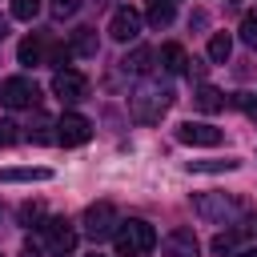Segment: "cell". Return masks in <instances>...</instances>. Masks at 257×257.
Returning <instances> with one entry per match:
<instances>
[{
    "label": "cell",
    "mask_w": 257,
    "mask_h": 257,
    "mask_svg": "<svg viewBox=\"0 0 257 257\" xmlns=\"http://www.w3.org/2000/svg\"><path fill=\"white\" fill-rule=\"evenodd\" d=\"M177 141L181 145H193V149H217L225 141V133L209 120H181L177 124Z\"/></svg>",
    "instance_id": "obj_7"
},
{
    "label": "cell",
    "mask_w": 257,
    "mask_h": 257,
    "mask_svg": "<svg viewBox=\"0 0 257 257\" xmlns=\"http://www.w3.org/2000/svg\"><path fill=\"white\" fill-rule=\"evenodd\" d=\"M173 16H177V12H173V0H157V4L149 8V24H153V28H169Z\"/></svg>",
    "instance_id": "obj_19"
},
{
    "label": "cell",
    "mask_w": 257,
    "mask_h": 257,
    "mask_svg": "<svg viewBox=\"0 0 257 257\" xmlns=\"http://www.w3.org/2000/svg\"><path fill=\"white\" fill-rule=\"evenodd\" d=\"M241 161H189V173H233Z\"/></svg>",
    "instance_id": "obj_22"
},
{
    "label": "cell",
    "mask_w": 257,
    "mask_h": 257,
    "mask_svg": "<svg viewBox=\"0 0 257 257\" xmlns=\"http://www.w3.org/2000/svg\"><path fill=\"white\" fill-rule=\"evenodd\" d=\"M253 96H257V92H253Z\"/></svg>",
    "instance_id": "obj_36"
},
{
    "label": "cell",
    "mask_w": 257,
    "mask_h": 257,
    "mask_svg": "<svg viewBox=\"0 0 257 257\" xmlns=\"http://www.w3.org/2000/svg\"><path fill=\"white\" fill-rule=\"evenodd\" d=\"M209 249H213V257H233V249H237V233H217V237L209 241Z\"/></svg>",
    "instance_id": "obj_23"
},
{
    "label": "cell",
    "mask_w": 257,
    "mask_h": 257,
    "mask_svg": "<svg viewBox=\"0 0 257 257\" xmlns=\"http://www.w3.org/2000/svg\"><path fill=\"white\" fill-rule=\"evenodd\" d=\"M40 229V245L52 253V257H68L72 249H76V229H72V221H64V217H48L44 225H36Z\"/></svg>",
    "instance_id": "obj_4"
},
{
    "label": "cell",
    "mask_w": 257,
    "mask_h": 257,
    "mask_svg": "<svg viewBox=\"0 0 257 257\" xmlns=\"http://www.w3.org/2000/svg\"><path fill=\"white\" fill-rule=\"evenodd\" d=\"M52 92H56L64 104H76V100H84L88 80H84V72H76V68H56V76H52Z\"/></svg>",
    "instance_id": "obj_9"
},
{
    "label": "cell",
    "mask_w": 257,
    "mask_h": 257,
    "mask_svg": "<svg viewBox=\"0 0 257 257\" xmlns=\"http://www.w3.org/2000/svg\"><path fill=\"white\" fill-rule=\"evenodd\" d=\"M16 217H20V225H40V217H44V205H40V201H24V205L16 209Z\"/></svg>",
    "instance_id": "obj_24"
},
{
    "label": "cell",
    "mask_w": 257,
    "mask_h": 257,
    "mask_svg": "<svg viewBox=\"0 0 257 257\" xmlns=\"http://www.w3.org/2000/svg\"><path fill=\"white\" fill-rule=\"evenodd\" d=\"M44 52H48V40H44V36H28V40H20V48H16L20 64H28V68L44 64Z\"/></svg>",
    "instance_id": "obj_13"
},
{
    "label": "cell",
    "mask_w": 257,
    "mask_h": 257,
    "mask_svg": "<svg viewBox=\"0 0 257 257\" xmlns=\"http://www.w3.org/2000/svg\"><path fill=\"white\" fill-rule=\"evenodd\" d=\"M112 245H116V257H149L157 249V229L149 221H120L116 233H112Z\"/></svg>",
    "instance_id": "obj_2"
},
{
    "label": "cell",
    "mask_w": 257,
    "mask_h": 257,
    "mask_svg": "<svg viewBox=\"0 0 257 257\" xmlns=\"http://www.w3.org/2000/svg\"><path fill=\"white\" fill-rule=\"evenodd\" d=\"M161 257H201V241L193 229H173L161 245Z\"/></svg>",
    "instance_id": "obj_11"
},
{
    "label": "cell",
    "mask_w": 257,
    "mask_h": 257,
    "mask_svg": "<svg viewBox=\"0 0 257 257\" xmlns=\"http://www.w3.org/2000/svg\"><path fill=\"white\" fill-rule=\"evenodd\" d=\"M80 4H84V0H48V12H52L56 20H68V16L80 12Z\"/></svg>",
    "instance_id": "obj_25"
},
{
    "label": "cell",
    "mask_w": 257,
    "mask_h": 257,
    "mask_svg": "<svg viewBox=\"0 0 257 257\" xmlns=\"http://www.w3.org/2000/svg\"><path fill=\"white\" fill-rule=\"evenodd\" d=\"M153 60H157V52H153V48H145V44H137L133 52H124V60H120V72L145 76V72L153 68Z\"/></svg>",
    "instance_id": "obj_12"
},
{
    "label": "cell",
    "mask_w": 257,
    "mask_h": 257,
    "mask_svg": "<svg viewBox=\"0 0 257 257\" xmlns=\"http://www.w3.org/2000/svg\"><path fill=\"white\" fill-rule=\"evenodd\" d=\"M0 181H52V169H0Z\"/></svg>",
    "instance_id": "obj_18"
},
{
    "label": "cell",
    "mask_w": 257,
    "mask_h": 257,
    "mask_svg": "<svg viewBox=\"0 0 257 257\" xmlns=\"http://www.w3.org/2000/svg\"><path fill=\"white\" fill-rule=\"evenodd\" d=\"M88 141H92V120H84L80 112H64L56 120V145L76 149V145H88Z\"/></svg>",
    "instance_id": "obj_8"
},
{
    "label": "cell",
    "mask_w": 257,
    "mask_h": 257,
    "mask_svg": "<svg viewBox=\"0 0 257 257\" xmlns=\"http://www.w3.org/2000/svg\"><path fill=\"white\" fill-rule=\"evenodd\" d=\"M241 257H257V249H245V253H241Z\"/></svg>",
    "instance_id": "obj_31"
},
{
    "label": "cell",
    "mask_w": 257,
    "mask_h": 257,
    "mask_svg": "<svg viewBox=\"0 0 257 257\" xmlns=\"http://www.w3.org/2000/svg\"><path fill=\"white\" fill-rule=\"evenodd\" d=\"M16 141H20V124L16 120H0V149H8Z\"/></svg>",
    "instance_id": "obj_28"
},
{
    "label": "cell",
    "mask_w": 257,
    "mask_h": 257,
    "mask_svg": "<svg viewBox=\"0 0 257 257\" xmlns=\"http://www.w3.org/2000/svg\"><path fill=\"white\" fill-rule=\"evenodd\" d=\"M12 16L16 20H36L40 16V0H12Z\"/></svg>",
    "instance_id": "obj_26"
},
{
    "label": "cell",
    "mask_w": 257,
    "mask_h": 257,
    "mask_svg": "<svg viewBox=\"0 0 257 257\" xmlns=\"http://www.w3.org/2000/svg\"><path fill=\"white\" fill-rule=\"evenodd\" d=\"M241 40H245L249 48H257V12H249V16L241 20Z\"/></svg>",
    "instance_id": "obj_27"
},
{
    "label": "cell",
    "mask_w": 257,
    "mask_h": 257,
    "mask_svg": "<svg viewBox=\"0 0 257 257\" xmlns=\"http://www.w3.org/2000/svg\"><path fill=\"white\" fill-rule=\"evenodd\" d=\"M185 64H189V56L181 44H161V68L165 72H185Z\"/></svg>",
    "instance_id": "obj_16"
},
{
    "label": "cell",
    "mask_w": 257,
    "mask_h": 257,
    "mask_svg": "<svg viewBox=\"0 0 257 257\" xmlns=\"http://www.w3.org/2000/svg\"><path fill=\"white\" fill-rule=\"evenodd\" d=\"M225 104H237V108H249V112H253V108H257V104H253V96H249V92H233V96H225Z\"/></svg>",
    "instance_id": "obj_29"
},
{
    "label": "cell",
    "mask_w": 257,
    "mask_h": 257,
    "mask_svg": "<svg viewBox=\"0 0 257 257\" xmlns=\"http://www.w3.org/2000/svg\"><path fill=\"white\" fill-rule=\"evenodd\" d=\"M173 100H177L173 84L157 76V80H145L137 92H128V112H133V120H141V124H157V120L173 108Z\"/></svg>",
    "instance_id": "obj_1"
},
{
    "label": "cell",
    "mask_w": 257,
    "mask_h": 257,
    "mask_svg": "<svg viewBox=\"0 0 257 257\" xmlns=\"http://www.w3.org/2000/svg\"><path fill=\"white\" fill-rule=\"evenodd\" d=\"M92 257H100V253H92Z\"/></svg>",
    "instance_id": "obj_34"
},
{
    "label": "cell",
    "mask_w": 257,
    "mask_h": 257,
    "mask_svg": "<svg viewBox=\"0 0 257 257\" xmlns=\"http://www.w3.org/2000/svg\"><path fill=\"white\" fill-rule=\"evenodd\" d=\"M4 36H8V20L0 16V44H4Z\"/></svg>",
    "instance_id": "obj_30"
},
{
    "label": "cell",
    "mask_w": 257,
    "mask_h": 257,
    "mask_svg": "<svg viewBox=\"0 0 257 257\" xmlns=\"http://www.w3.org/2000/svg\"><path fill=\"white\" fill-rule=\"evenodd\" d=\"M68 48H72V56H96V48H100V40H96V28H76Z\"/></svg>",
    "instance_id": "obj_15"
},
{
    "label": "cell",
    "mask_w": 257,
    "mask_h": 257,
    "mask_svg": "<svg viewBox=\"0 0 257 257\" xmlns=\"http://www.w3.org/2000/svg\"><path fill=\"white\" fill-rule=\"evenodd\" d=\"M0 221H4V205H0Z\"/></svg>",
    "instance_id": "obj_32"
},
{
    "label": "cell",
    "mask_w": 257,
    "mask_h": 257,
    "mask_svg": "<svg viewBox=\"0 0 257 257\" xmlns=\"http://www.w3.org/2000/svg\"><path fill=\"white\" fill-rule=\"evenodd\" d=\"M72 60V48L68 44H60V40H48V52H44V64L48 68H64Z\"/></svg>",
    "instance_id": "obj_20"
},
{
    "label": "cell",
    "mask_w": 257,
    "mask_h": 257,
    "mask_svg": "<svg viewBox=\"0 0 257 257\" xmlns=\"http://www.w3.org/2000/svg\"><path fill=\"white\" fill-rule=\"evenodd\" d=\"M0 257H4V253H0Z\"/></svg>",
    "instance_id": "obj_35"
},
{
    "label": "cell",
    "mask_w": 257,
    "mask_h": 257,
    "mask_svg": "<svg viewBox=\"0 0 257 257\" xmlns=\"http://www.w3.org/2000/svg\"><path fill=\"white\" fill-rule=\"evenodd\" d=\"M193 104H197L201 112H221V108H225V92H221V88H213V84H197Z\"/></svg>",
    "instance_id": "obj_14"
},
{
    "label": "cell",
    "mask_w": 257,
    "mask_h": 257,
    "mask_svg": "<svg viewBox=\"0 0 257 257\" xmlns=\"http://www.w3.org/2000/svg\"><path fill=\"white\" fill-rule=\"evenodd\" d=\"M233 56V40H229V32H213L209 36V60L213 64H225Z\"/></svg>",
    "instance_id": "obj_17"
},
{
    "label": "cell",
    "mask_w": 257,
    "mask_h": 257,
    "mask_svg": "<svg viewBox=\"0 0 257 257\" xmlns=\"http://www.w3.org/2000/svg\"><path fill=\"white\" fill-rule=\"evenodd\" d=\"M193 209H197V217L209 221V225H233V221L245 213V205H241L237 197H229V193H197V197H193Z\"/></svg>",
    "instance_id": "obj_3"
},
{
    "label": "cell",
    "mask_w": 257,
    "mask_h": 257,
    "mask_svg": "<svg viewBox=\"0 0 257 257\" xmlns=\"http://www.w3.org/2000/svg\"><path fill=\"white\" fill-rule=\"evenodd\" d=\"M108 36L112 40H120V44H128V40H137L141 36V12L137 8H116L112 12V20H108Z\"/></svg>",
    "instance_id": "obj_10"
},
{
    "label": "cell",
    "mask_w": 257,
    "mask_h": 257,
    "mask_svg": "<svg viewBox=\"0 0 257 257\" xmlns=\"http://www.w3.org/2000/svg\"><path fill=\"white\" fill-rule=\"evenodd\" d=\"M0 104L4 108H36L40 88L28 76H8V80H0Z\"/></svg>",
    "instance_id": "obj_6"
},
{
    "label": "cell",
    "mask_w": 257,
    "mask_h": 257,
    "mask_svg": "<svg viewBox=\"0 0 257 257\" xmlns=\"http://www.w3.org/2000/svg\"><path fill=\"white\" fill-rule=\"evenodd\" d=\"M48 128H56V124H52L48 116H36V124H28L24 137H28L32 145H48V141H56V133H48Z\"/></svg>",
    "instance_id": "obj_21"
},
{
    "label": "cell",
    "mask_w": 257,
    "mask_h": 257,
    "mask_svg": "<svg viewBox=\"0 0 257 257\" xmlns=\"http://www.w3.org/2000/svg\"><path fill=\"white\" fill-rule=\"evenodd\" d=\"M116 225H120V213H116L108 201L88 205V209H84V217H80V229H84V237H92V241L112 237V233H116Z\"/></svg>",
    "instance_id": "obj_5"
},
{
    "label": "cell",
    "mask_w": 257,
    "mask_h": 257,
    "mask_svg": "<svg viewBox=\"0 0 257 257\" xmlns=\"http://www.w3.org/2000/svg\"><path fill=\"white\" fill-rule=\"evenodd\" d=\"M253 124H257V108H253Z\"/></svg>",
    "instance_id": "obj_33"
}]
</instances>
